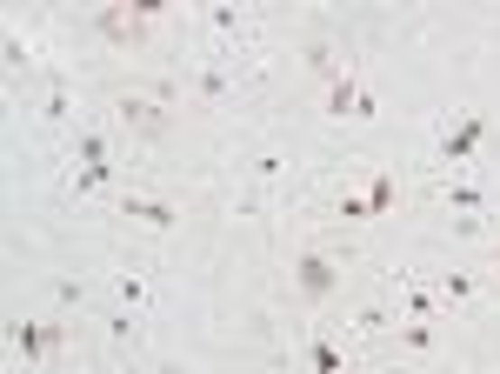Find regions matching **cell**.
Returning <instances> with one entry per match:
<instances>
[{
  "label": "cell",
  "instance_id": "8992f818",
  "mask_svg": "<svg viewBox=\"0 0 500 374\" xmlns=\"http://www.w3.org/2000/svg\"><path fill=\"white\" fill-rule=\"evenodd\" d=\"M327 114H340V121H354V114H360V80H354V74H334V80H327Z\"/></svg>",
  "mask_w": 500,
  "mask_h": 374
},
{
  "label": "cell",
  "instance_id": "5b68a950",
  "mask_svg": "<svg viewBox=\"0 0 500 374\" xmlns=\"http://www.w3.org/2000/svg\"><path fill=\"white\" fill-rule=\"evenodd\" d=\"M120 121L141 127V134H161L167 127V108H161V100H141V94H120Z\"/></svg>",
  "mask_w": 500,
  "mask_h": 374
},
{
  "label": "cell",
  "instance_id": "6da1fadb",
  "mask_svg": "<svg viewBox=\"0 0 500 374\" xmlns=\"http://www.w3.org/2000/svg\"><path fill=\"white\" fill-rule=\"evenodd\" d=\"M334 261H327V254H301V261H294V287H301V295L307 301H327V295H334Z\"/></svg>",
  "mask_w": 500,
  "mask_h": 374
},
{
  "label": "cell",
  "instance_id": "277c9868",
  "mask_svg": "<svg viewBox=\"0 0 500 374\" xmlns=\"http://www.w3.org/2000/svg\"><path fill=\"white\" fill-rule=\"evenodd\" d=\"M480 134H487V121H480V114H460L454 134L440 141V167H460V161H468L474 147H480Z\"/></svg>",
  "mask_w": 500,
  "mask_h": 374
},
{
  "label": "cell",
  "instance_id": "52a82bcc",
  "mask_svg": "<svg viewBox=\"0 0 500 374\" xmlns=\"http://www.w3.org/2000/svg\"><path fill=\"white\" fill-rule=\"evenodd\" d=\"M120 214H127V220H147V228H174V208H167V201H120Z\"/></svg>",
  "mask_w": 500,
  "mask_h": 374
},
{
  "label": "cell",
  "instance_id": "8fae6325",
  "mask_svg": "<svg viewBox=\"0 0 500 374\" xmlns=\"http://www.w3.org/2000/svg\"><path fill=\"white\" fill-rule=\"evenodd\" d=\"M401 341H407V348H434V328H427V321H407Z\"/></svg>",
  "mask_w": 500,
  "mask_h": 374
},
{
  "label": "cell",
  "instance_id": "7a4b0ae2",
  "mask_svg": "<svg viewBox=\"0 0 500 374\" xmlns=\"http://www.w3.org/2000/svg\"><path fill=\"white\" fill-rule=\"evenodd\" d=\"M7 341L21 348V361H47V348L60 341V328H54V321H14Z\"/></svg>",
  "mask_w": 500,
  "mask_h": 374
},
{
  "label": "cell",
  "instance_id": "9c48e42d",
  "mask_svg": "<svg viewBox=\"0 0 500 374\" xmlns=\"http://www.w3.org/2000/svg\"><path fill=\"white\" fill-rule=\"evenodd\" d=\"M307 361H314V374H340V348L334 341H314V348H307Z\"/></svg>",
  "mask_w": 500,
  "mask_h": 374
},
{
  "label": "cell",
  "instance_id": "7c38bea8",
  "mask_svg": "<svg viewBox=\"0 0 500 374\" xmlns=\"http://www.w3.org/2000/svg\"><path fill=\"white\" fill-rule=\"evenodd\" d=\"M340 220H367V194H340Z\"/></svg>",
  "mask_w": 500,
  "mask_h": 374
},
{
  "label": "cell",
  "instance_id": "3957f363",
  "mask_svg": "<svg viewBox=\"0 0 500 374\" xmlns=\"http://www.w3.org/2000/svg\"><path fill=\"white\" fill-rule=\"evenodd\" d=\"M114 181V167H107V141L100 134H80V174H74V187L88 194V187H107Z\"/></svg>",
  "mask_w": 500,
  "mask_h": 374
},
{
  "label": "cell",
  "instance_id": "30bf717a",
  "mask_svg": "<svg viewBox=\"0 0 500 374\" xmlns=\"http://www.w3.org/2000/svg\"><path fill=\"white\" fill-rule=\"evenodd\" d=\"M447 201H454V208H460V214H480V194H474V187H468V181H454V187H447Z\"/></svg>",
  "mask_w": 500,
  "mask_h": 374
},
{
  "label": "cell",
  "instance_id": "ba28073f",
  "mask_svg": "<svg viewBox=\"0 0 500 374\" xmlns=\"http://www.w3.org/2000/svg\"><path fill=\"white\" fill-rule=\"evenodd\" d=\"M394 208V174H374V187H367V214H387Z\"/></svg>",
  "mask_w": 500,
  "mask_h": 374
},
{
  "label": "cell",
  "instance_id": "5bb4252c",
  "mask_svg": "<svg viewBox=\"0 0 500 374\" xmlns=\"http://www.w3.org/2000/svg\"><path fill=\"white\" fill-rule=\"evenodd\" d=\"M161 374H187V368H161Z\"/></svg>",
  "mask_w": 500,
  "mask_h": 374
},
{
  "label": "cell",
  "instance_id": "4fadbf2b",
  "mask_svg": "<svg viewBox=\"0 0 500 374\" xmlns=\"http://www.w3.org/2000/svg\"><path fill=\"white\" fill-rule=\"evenodd\" d=\"M440 281H447V295H454V301H468V295H474V275H440Z\"/></svg>",
  "mask_w": 500,
  "mask_h": 374
}]
</instances>
